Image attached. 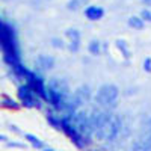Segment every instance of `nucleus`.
Segmentation results:
<instances>
[{"instance_id":"obj_21","label":"nucleus","mask_w":151,"mask_h":151,"mask_svg":"<svg viewBox=\"0 0 151 151\" xmlns=\"http://www.w3.org/2000/svg\"><path fill=\"white\" fill-rule=\"evenodd\" d=\"M52 45L55 47V48H64L65 47V44H64V40L62 38H58V36H55V38H52Z\"/></svg>"},{"instance_id":"obj_28","label":"nucleus","mask_w":151,"mask_h":151,"mask_svg":"<svg viewBox=\"0 0 151 151\" xmlns=\"http://www.w3.org/2000/svg\"><path fill=\"white\" fill-rule=\"evenodd\" d=\"M3 2H8V0H3Z\"/></svg>"},{"instance_id":"obj_25","label":"nucleus","mask_w":151,"mask_h":151,"mask_svg":"<svg viewBox=\"0 0 151 151\" xmlns=\"http://www.w3.org/2000/svg\"><path fill=\"white\" fill-rule=\"evenodd\" d=\"M8 147H11V148H26V145H24V144H20V142H17V141L8 142Z\"/></svg>"},{"instance_id":"obj_9","label":"nucleus","mask_w":151,"mask_h":151,"mask_svg":"<svg viewBox=\"0 0 151 151\" xmlns=\"http://www.w3.org/2000/svg\"><path fill=\"white\" fill-rule=\"evenodd\" d=\"M122 130V119L119 115H113L109 124V132H107V142H113L118 139V136L121 134Z\"/></svg>"},{"instance_id":"obj_14","label":"nucleus","mask_w":151,"mask_h":151,"mask_svg":"<svg viewBox=\"0 0 151 151\" xmlns=\"http://www.w3.org/2000/svg\"><path fill=\"white\" fill-rule=\"evenodd\" d=\"M24 139H26L33 148H36V150H44L45 148V144L40 139L38 136H35V134H32V133H26L24 134Z\"/></svg>"},{"instance_id":"obj_5","label":"nucleus","mask_w":151,"mask_h":151,"mask_svg":"<svg viewBox=\"0 0 151 151\" xmlns=\"http://www.w3.org/2000/svg\"><path fill=\"white\" fill-rule=\"evenodd\" d=\"M17 98H18V101L21 103V106L26 107V109H35V107L40 109L41 107V103L44 101L40 95H36L30 89V86L27 83L18 86V89H17Z\"/></svg>"},{"instance_id":"obj_26","label":"nucleus","mask_w":151,"mask_h":151,"mask_svg":"<svg viewBox=\"0 0 151 151\" xmlns=\"http://www.w3.org/2000/svg\"><path fill=\"white\" fill-rule=\"evenodd\" d=\"M141 2H142L145 6H151V0H141Z\"/></svg>"},{"instance_id":"obj_18","label":"nucleus","mask_w":151,"mask_h":151,"mask_svg":"<svg viewBox=\"0 0 151 151\" xmlns=\"http://www.w3.org/2000/svg\"><path fill=\"white\" fill-rule=\"evenodd\" d=\"M47 122L56 130H60V116H56L53 113H47Z\"/></svg>"},{"instance_id":"obj_17","label":"nucleus","mask_w":151,"mask_h":151,"mask_svg":"<svg viewBox=\"0 0 151 151\" xmlns=\"http://www.w3.org/2000/svg\"><path fill=\"white\" fill-rule=\"evenodd\" d=\"M115 45H116V48L121 52V55L124 56V59H130V56H132L130 48H129V44L125 42L124 40H116V41H115Z\"/></svg>"},{"instance_id":"obj_15","label":"nucleus","mask_w":151,"mask_h":151,"mask_svg":"<svg viewBox=\"0 0 151 151\" xmlns=\"http://www.w3.org/2000/svg\"><path fill=\"white\" fill-rule=\"evenodd\" d=\"M86 6H89V0H68L67 3V8L70 11H79Z\"/></svg>"},{"instance_id":"obj_19","label":"nucleus","mask_w":151,"mask_h":151,"mask_svg":"<svg viewBox=\"0 0 151 151\" xmlns=\"http://www.w3.org/2000/svg\"><path fill=\"white\" fill-rule=\"evenodd\" d=\"M88 52H89L92 56L100 55V41L98 40H92L89 44H88Z\"/></svg>"},{"instance_id":"obj_16","label":"nucleus","mask_w":151,"mask_h":151,"mask_svg":"<svg viewBox=\"0 0 151 151\" xmlns=\"http://www.w3.org/2000/svg\"><path fill=\"white\" fill-rule=\"evenodd\" d=\"M129 26L132 27V29H134V30H142L144 27H145V21L142 20V17L139 15H133V17H130L129 18Z\"/></svg>"},{"instance_id":"obj_13","label":"nucleus","mask_w":151,"mask_h":151,"mask_svg":"<svg viewBox=\"0 0 151 151\" xmlns=\"http://www.w3.org/2000/svg\"><path fill=\"white\" fill-rule=\"evenodd\" d=\"M0 106H2L3 109H8V110H18L20 107H23L20 101H17V100H14V98L9 97V95H3L2 97Z\"/></svg>"},{"instance_id":"obj_6","label":"nucleus","mask_w":151,"mask_h":151,"mask_svg":"<svg viewBox=\"0 0 151 151\" xmlns=\"http://www.w3.org/2000/svg\"><path fill=\"white\" fill-rule=\"evenodd\" d=\"M60 132H64L68 136V139L77 148H85L88 145V142L85 141V137L79 133V130L76 129V125L73 124L71 116H67V115L60 116Z\"/></svg>"},{"instance_id":"obj_10","label":"nucleus","mask_w":151,"mask_h":151,"mask_svg":"<svg viewBox=\"0 0 151 151\" xmlns=\"http://www.w3.org/2000/svg\"><path fill=\"white\" fill-rule=\"evenodd\" d=\"M71 97L74 98V101L77 103L79 106H83L86 101H89L91 97H92L91 88L88 85H82V86H79L77 89L74 91V94H71Z\"/></svg>"},{"instance_id":"obj_3","label":"nucleus","mask_w":151,"mask_h":151,"mask_svg":"<svg viewBox=\"0 0 151 151\" xmlns=\"http://www.w3.org/2000/svg\"><path fill=\"white\" fill-rule=\"evenodd\" d=\"M119 97V88L113 83H104L98 88L95 94V103L101 107H115Z\"/></svg>"},{"instance_id":"obj_7","label":"nucleus","mask_w":151,"mask_h":151,"mask_svg":"<svg viewBox=\"0 0 151 151\" xmlns=\"http://www.w3.org/2000/svg\"><path fill=\"white\" fill-rule=\"evenodd\" d=\"M23 80L30 86V89H32L36 95H40L44 101H47V85H45V82L42 80L41 76L36 74V71H32V70L27 68L26 73H24Z\"/></svg>"},{"instance_id":"obj_11","label":"nucleus","mask_w":151,"mask_h":151,"mask_svg":"<svg viewBox=\"0 0 151 151\" xmlns=\"http://www.w3.org/2000/svg\"><path fill=\"white\" fill-rule=\"evenodd\" d=\"M85 17L91 21H98L104 17V9L97 5H89L85 8Z\"/></svg>"},{"instance_id":"obj_12","label":"nucleus","mask_w":151,"mask_h":151,"mask_svg":"<svg viewBox=\"0 0 151 151\" xmlns=\"http://www.w3.org/2000/svg\"><path fill=\"white\" fill-rule=\"evenodd\" d=\"M35 64H36V67L40 68V70L48 71V70H52L55 67V58L50 56V55H40V56L36 58Z\"/></svg>"},{"instance_id":"obj_8","label":"nucleus","mask_w":151,"mask_h":151,"mask_svg":"<svg viewBox=\"0 0 151 151\" xmlns=\"http://www.w3.org/2000/svg\"><path fill=\"white\" fill-rule=\"evenodd\" d=\"M101 107V106H100ZM112 113L106 109V107H101V109H94L91 113H89V121H91V125L94 129V134L95 132L101 130L104 127H107L110 119H112Z\"/></svg>"},{"instance_id":"obj_23","label":"nucleus","mask_w":151,"mask_h":151,"mask_svg":"<svg viewBox=\"0 0 151 151\" xmlns=\"http://www.w3.org/2000/svg\"><path fill=\"white\" fill-rule=\"evenodd\" d=\"M142 68H144V71L145 73H151V56H147L145 59H144V62H142Z\"/></svg>"},{"instance_id":"obj_1","label":"nucleus","mask_w":151,"mask_h":151,"mask_svg":"<svg viewBox=\"0 0 151 151\" xmlns=\"http://www.w3.org/2000/svg\"><path fill=\"white\" fill-rule=\"evenodd\" d=\"M0 48H2L3 62L9 65V68L21 64V52L15 27L6 20L0 21Z\"/></svg>"},{"instance_id":"obj_27","label":"nucleus","mask_w":151,"mask_h":151,"mask_svg":"<svg viewBox=\"0 0 151 151\" xmlns=\"http://www.w3.org/2000/svg\"><path fill=\"white\" fill-rule=\"evenodd\" d=\"M42 151H55V150H53V148H47V147H45V148H44Z\"/></svg>"},{"instance_id":"obj_24","label":"nucleus","mask_w":151,"mask_h":151,"mask_svg":"<svg viewBox=\"0 0 151 151\" xmlns=\"http://www.w3.org/2000/svg\"><path fill=\"white\" fill-rule=\"evenodd\" d=\"M141 17H142L144 21L151 23V11H150V9H142V11H141Z\"/></svg>"},{"instance_id":"obj_20","label":"nucleus","mask_w":151,"mask_h":151,"mask_svg":"<svg viewBox=\"0 0 151 151\" xmlns=\"http://www.w3.org/2000/svg\"><path fill=\"white\" fill-rule=\"evenodd\" d=\"M65 35H67V38L70 40V42H71V41H80V32H79L77 29L70 27V29H67Z\"/></svg>"},{"instance_id":"obj_4","label":"nucleus","mask_w":151,"mask_h":151,"mask_svg":"<svg viewBox=\"0 0 151 151\" xmlns=\"http://www.w3.org/2000/svg\"><path fill=\"white\" fill-rule=\"evenodd\" d=\"M71 121L76 125V129L79 130V133L85 137V141L88 144H91V139L94 136V129H92L91 121H89V113L86 110H77L71 116Z\"/></svg>"},{"instance_id":"obj_22","label":"nucleus","mask_w":151,"mask_h":151,"mask_svg":"<svg viewBox=\"0 0 151 151\" xmlns=\"http://www.w3.org/2000/svg\"><path fill=\"white\" fill-rule=\"evenodd\" d=\"M68 50L71 53H77L79 50H80V41H71L68 44Z\"/></svg>"},{"instance_id":"obj_2","label":"nucleus","mask_w":151,"mask_h":151,"mask_svg":"<svg viewBox=\"0 0 151 151\" xmlns=\"http://www.w3.org/2000/svg\"><path fill=\"white\" fill-rule=\"evenodd\" d=\"M70 98V88L65 80L52 79L47 83V101L56 110H64L67 100Z\"/></svg>"}]
</instances>
